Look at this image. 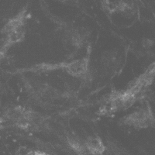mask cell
<instances>
[{"label": "cell", "instance_id": "cell-4", "mask_svg": "<svg viewBox=\"0 0 155 155\" xmlns=\"http://www.w3.org/2000/svg\"><path fill=\"white\" fill-rule=\"evenodd\" d=\"M140 101L139 98L126 87L113 89L103 98L95 114L105 118L113 117L127 111Z\"/></svg>", "mask_w": 155, "mask_h": 155}, {"label": "cell", "instance_id": "cell-3", "mask_svg": "<svg viewBox=\"0 0 155 155\" xmlns=\"http://www.w3.org/2000/svg\"><path fill=\"white\" fill-rule=\"evenodd\" d=\"M30 19L31 12L30 5H26L5 23L2 30V39L0 54H5L9 50L25 41Z\"/></svg>", "mask_w": 155, "mask_h": 155}, {"label": "cell", "instance_id": "cell-10", "mask_svg": "<svg viewBox=\"0 0 155 155\" xmlns=\"http://www.w3.org/2000/svg\"><path fill=\"white\" fill-rule=\"evenodd\" d=\"M54 1L58 2V3L62 4V5L75 6V7L79 6V0H54Z\"/></svg>", "mask_w": 155, "mask_h": 155}, {"label": "cell", "instance_id": "cell-8", "mask_svg": "<svg viewBox=\"0 0 155 155\" xmlns=\"http://www.w3.org/2000/svg\"><path fill=\"white\" fill-rule=\"evenodd\" d=\"M83 148L94 155H100L104 153L106 146L99 136L96 134L88 136L83 142Z\"/></svg>", "mask_w": 155, "mask_h": 155}, {"label": "cell", "instance_id": "cell-7", "mask_svg": "<svg viewBox=\"0 0 155 155\" xmlns=\"http://www.w3.org/2000/svg\"><path fill=\"white\" fill-rule=\"evenodd\" d=\"M101 8L106 15H121L130 17L136 13L137 8L134 0H99Z\"/></svg>", "mask_w": 155, "mask_h": 155}, {"label": "cell", "instance_id": "cell-9", "mask_svg": "<svg viewBox=\"0 0 155 155\" xmlns=\"http://www.w3.org/2000/svg\"><path fill=\"white\" fill-rule=\"evenodd\" d=\"M120 63V57L118 53L115 51H109L105 54V57L102 58V65L105 73L107 74H111L117 70L119 64Z\"/></svg>", "mask_w": 155, "mask_h": 155}, {"label": "cell", "instance_id": "cell-6", "mask_svg": "<svg viewBox=\"0 0 155 155\" xmlns=\"http://www.w3.org/2000/svg\"><path fill=\"white\" fill-rule=\"evenodd\" d=\"M120 126L140 130L155 126V115L148 102L136 108L130 113L122 116L118 120Z\"/></svg>", "mask_w": 155, "mask_h": 155}, {"label": "cell", "instance_id": "cell-5", "mask_svg": "<svg viewBox=\"0 0 155 155\" xmlns=\"http://www.w3.org/2000/svg\"><path fill=\"white\" fill-rule=\"evenodd\" d=\"M4 116L11 125L23 130L37 131L46 127V117L30 106H12Z\"/></svg>", "mask_w": 155, "mask_h": 155}, {"label": "cell", "instance_id": "cell-1", "mask_svg": "<svg viewBox=\"0 0 155 155\" xmlns=\"http://www.w3.org/2000/svg\"><path fill=\"white\" fill-rule=\"evenodd\" d=\"M92 48L90 45L81 58L64 59L60 61L43 62L19 69V74H49L61 73L81 83L84 86L92 84L94 70L92 63Z\"/></svg>", "mask_w": 155, "mask_h": 155}, {"label": "cell", "instance_id": "cell-2", "mask_svg": "<svg viewBox=\"0 0 155 155\" xmlns=\"http://www.w3.org/2000/svg\"><path fill=\"white\" fill-rule=\"evenodd\" d=\"M49 19L53 24L54 33L68 53L67 59L75 58L82 51L91 45L90 31L88 28L66 20L51 12Z\"/></svg>", "mask_w": 155, "mask_h": 155}]
</instances>
